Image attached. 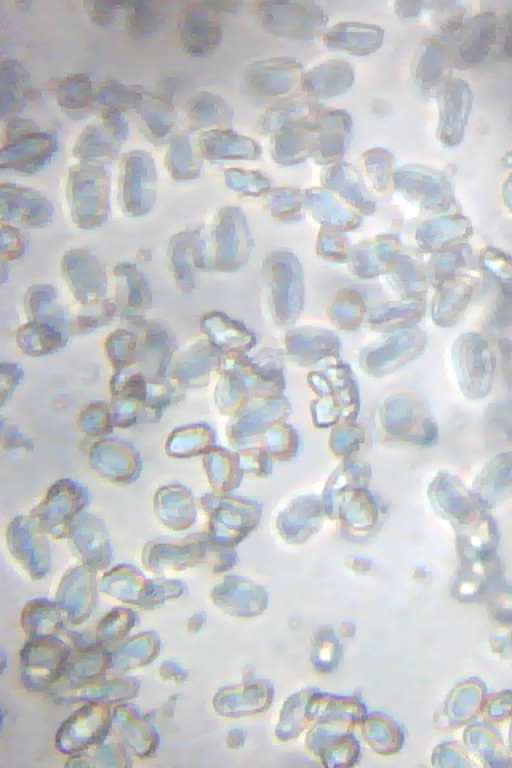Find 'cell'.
I'll return each mask as SVG.
<instances>
[{
    "label": "cell",
    "mask_w": 512,
    "mask_h": 768,
    "mask_svg": "<svg viewBox=\"0 0 512 768\" xmlns=\"http://www.w3.org/2000/svg\"><path fill=\"white\" fill-rule=\"evenodd\" d=\"M51 203L37 191L15 183L1 184L3 219L26 227H41L52 220Z\"/></svg>",
    "instance_id": "ba28073f"
},
{
    "label": "cell",
    "mask_w": 512,
    "mask_h": 768,
    "mask_svg": "<svg viewBox=\"0 0 512 768\" xmlns=\"http://www.w3.org/2000/svg\"><path fill=\"white\" fill-rule=\"evenodd\" d=\"M152 99L153 101L148 103L150 105L143 109L141 117L149 133L157 139H163L173 127L171 96H168L167 92L157 93Z\"/></svg>",
    "instance_id": "ffe728a7"
},
{
    "label": "cell",
    "mask_w": 512,
    "mask_h": 768,
    "mask_svg": "<svg viewBox=\"0 0 512 768\" xmlns=\"http://www.w3.org/2000/svg\"><path fill=\"white\" fill-rule=\"evenodd\" d=\"M57 150L53 133L34 121L14 118L4 129L0 165L2 170L30 175L45 168Z\"/></svg>",
    "instance_id": "6da1fadb"
},
{
    "label": "cell",
    "mask_w": 512,
    "mask_h": 768,
    "mask_svg": "<svg viewBox=\"0 0 512 768\" xmlns=\"http://www.w3.org/2000/svg\"><path fill=\"white\" fill-rule=\"evenodd\" d=\"M503 198L506 205L512 212V172L503 185Z\"/></svg>",
    "instance_id": "4316f807"
},
{
    "label": "cell",
    "mask_w": 512,
    "mask_h": 768,
    "mask_svg": "<svg viewBox=\"0 0 512 768\" xmlns=\"http://www.w3.org/2000/svg\"><path fill=\"white\" fill-rule=\"evenodd\" d=\"M506 24L503 34V49L512 59V11L506 15Z\"/></svg>",
    "instance_id": "484cf974"
},
{
    "label": "cell",
    "mask_w": 512,
    "mask_h": 768,
    "mask_svg": "<svg viewBox=\"0 0 512 768\" xmlns=\"http://www.w3.org/2000/svg\"><path fill=\"white\" fill-rule=\"evenodd\" d=\"M510 284H512V281H511V283H510Z\"/></svg>",
    "instance_id": "83f0119b"
},
{
    "label": "cell",
    "mask_w": 512,
    "mask_h": 768,
    "mask_svg": "<svg viewBox=\"0 0 512 768\" xmlns=\"http://www.w3.org/2000/svg\"><path fill=\"white\" fill-rule=\"evenodd\" d=\"M86 10L92 21L98 25H110L116 17L117 9L122 3L94 1L85 2Z\"/></svg>",
    "instance_id": "d4e9b609"
},
{
    "label": "cell",
    "mask_w": 512,
    "mask_h": 768,
    "mask_svg": "<svg viewBox=\"0 0 512 768\" xmlns=\"http://www.w3.org/2000/svg\"><path fill=\"white\" fill-rule=\"evenodd\" d=\"M467 246L459 244L453 246L451 250L444 251L436 261L437 273L440 274L441 282L453 279L455 271L464 266L466 262Z\"/></svg>",
    "instance_id": "603a6c76"
},
{
    "label": "cell",
    "mask_w": 512,
    "mask_h": 768,
    "mask_svg": "<svg viewBox=\"0 0 512 768\" xmlns=\"http://www.w3.org/2000/svg\"><path fill=\"white\" fill-rule=\"evenodd\" d=\"M409 178L415 195H418L427 209L446 212L456 204L454 189L445 176L418 171L413 172Z\"/></svg>",
    "instance_id": "5bb4252c"
},
{
    "label": "cell",
    "mask_w": 512,
    "mask_h": 768,
    "mask_svg": "<svg viewBox=\"0 0 512 768\" xmlns=\"http://www.w3.org/2000/svg\"><path fill=\"white\" fill-rule=\"evenodd\" d=\"M444 5L443 8H438L436 13L437 25L442 32L451 33L462 25L465 10L456 2H444Z\"/></svg>",
    "instance_id": "cb8c5ba5"
},
{
    "label": "cell",
    "mask_w": 512,
    "mask_h": 768,
    "mask_svg": "<svg viewBox=\"0 0 512 768\" xmlns=\"http://www.w3.org/2000/svg\"><path fill=\"white\" fill-rule=\"evenodd\" d=\"M473 294V287L462 279L440 282L432 305V317L440 327L455 325L466 311Z\"/></svg>",
    "instance_id": "7c38bea8"
},
{
    "label": "cell",
    "mask_w": 512,
    "mask_h": 768,
    "mask_svg": "<svg viewBox=\"0 0 512 768\" xmlns=\"http://www.w3.org/2000/svg\"><path fill=\"white\" fill-rule=\"evenodd\" d=\"M95 101L117 110L137 109L144 103V90L138 86H127L115 79H108L98 87Z\"/></svg>",
    "instance_id": "d6986e66"
},
{
    "label": "cell",
    "mask_w": 512,
    "mask_h": 768,
    "mask_svg": "<svg viewBox=\"0 0 512 768\" xmlns=\"http://www.w3.org/2000/svg\"><path fill=\"white\" fill-rule=\"evenodd\" d=\"M165 164L174 179H192L199 174L201 163L193 154L188 135H177L166 154Z\"/></svg>",
    "instance_id": "ac0fdd59"
},
{
    "label": "cell",
    "mask_w": 512,
    "mask_h": 768,
    "mask_svg": "<svg viewBox=\"0 0 512 768\" xmlns=\"http://www.w3.org/2000/svg\"><path fill=\"white\" fill-rule=\"evenodd\" d=\"M123 142L103 121L92 123L79 135L73 154L81 162L102 166L118 156Z\"/></svg>",
    "instance_id": "8fae6325"
},
{
    "label": "cell",
    "mask_w": 512,
    "mask_h": 768,
    "mask_svg": "<svg viewBox=\"0 0 512 768\" xmlns=\"http://www.w3.org/2000/svg\"><path fill=\"white\" fill-rule=\"evenodd\" d=\"M497 37V18L484 12L469 19L459 37L458 55L470 65L481 63L489 54Z\"/></svg>",
    "instance_id": "30bf717a"
},
{
    "label": "cell",
    "mask_w": 512,
    "mask_h": 768,
    "mask_svg": "<svg viewBox=\"0 0 512 768\" xmlns=\"http://www.w3.org/2000/svg\"><path fill=\"white\" fill-rule=\"evenodd\" d=\"M471 492L487 510L509 499L512 496V451L492 456L475 477Z\"/></svg>",
    "instance_id": "9c48e42d"
},
{
    "label": "cell",
    "mask_w": 512,
    "mask_h": 768,
    "mask_svg": "<svg viewBox=\"0 0 512 768\" xmlns=\"http://www.w3.org/2000/svg\"><path fill=\"white\" fill-rule=\"evenodd\" d=\"M178 28L182 45L192 56L209 54L221 39L217 14L208 3H190L183 8Z\"/></svg>",
    "instance_id": "52a82bcc"
},
{
    "label": "cell",
    "mask_w": 512,
    "mask_h": 768,
    "mask_svg": "<svg viewBox=\"0 0 512 768\" xmlns=\"http://www.w3.org/2000/svg\"><path fill=\"white\" fill-rule=\"evenodd\" d=\"M483 266L503 282L512 281V257L503 251L487 247L481 258Z\"/></svg>",
    "instance_id": "7402d4cb"
},
{
    "label": "cell",
    "mask_w": 512,
    "mask_h": 768,
    "mask_svg": "<svg viewBox=\"0 0 512 768\" xmlns=\"http://www.w3.org/2000/svg\"><path fill=\"white\" fill-rule=\"evenodd\" d=\"M437 138L446 148L461 144L472 111L473 93L468 83L457 77L446 78L438 93Z\"/></svg>",
    "instance_id": "8992f818"
},
{
    "label": "cell",
    "mask_w": 512,
    "mask_h": 768,
    "mask_svg": "<svg viewBox=\"0 0 512 768\" xmlns=\"http://www.w3.org/2000/svg\"><path fill=\"white\" fill-rule=\"evenodd\" d=\"M429 498L435 511L458 531L472 528L489 515L467 489L462 480L448 471L439 472L429 487Z\"/></svg>",
    "instance_id": "277c9868"
},
{
    "label": "cell",
    "mask_w": 512,
    "mask_h": 768,
    "mask_svg": "<svg viewBox=\"0 0 512 768\" xmlns=\"http://www.w3.org/2000/svg\"><path fill=\"white\" fill-rule=\"evenodd\" d=\"M453 58L451 46L440 39L430 41L423 52L417 69L422 86L431 89L443 82L442 76Z\"/></svg>",
    "instance_id": "2e32d148"
},
{
    "label": "cell",
    "mask_w": 512,
    "mask_h": 768,
    "mask_svg": "<svg viewBox=\"0 0 512 768\" xmlns=\"http://www.w3.org/2000/svg\"><path fill=\"white\" fill-rule=\"evenodd\" d=\"M109 177L101 165L80 162L70 168L67 198L76 224L92 228L103 223L109 210Z\"/></svg>",
    "instance_id": "3957f363"
},
{
    "label": "cell",
    "mask_w": 512,
    "mask_h": 768,
    "mask_svg": "<svg viewBox=\"0 0 512 768\" xmlns=\"http://www.w3.org/2000/svg\"><path fill=\"white\" fill-rule=\"evenodd\" d=\"M127 9L126 28L135 37H145L156 31L160 24V13L148 2L124 3Z\"/></svg>",
    "instance_id": "44dd1931"
},
{
    "label": "cell",
    "mask_w": 512,
    "mask_h": 768,
    "mask_svg": "<svg viewBox=\"0 0 512 768\" xmlns=\"http://www.w3.org/2000/svg\"><path fill=\"white\" fill-rule=\"evenodd\" d=\"M157 174L153 157L145 150L125 154L119 175L122 209L131 216L145 215L154 205Z\"/></svg>",
    "instance_id": "5b68a950"
},
{
    "label": "cell",
    "mask_w": 512,
    "mask_h": 768,
    "mask_svg": "<svg viewBox=\"0 0 512 768\" xmlns=\"http://www.w3.org/2000/svg\"><path fill=\"white\" fill-rule=\"evenodd\" d=\"M473 234L470 220L462 214L436 217L422 226L419 240L428 249H447L459 245Z\"/></svg>",
    "instance_id": "4fadbf2b"
},
{
    "label": "cell",
    "mask_w": 512,
    "mask_h": 768,
    "mask_svg": "<svg viewBox=\"0 0 512 768\" xmlns=\"http://www.w3.org/2000/svg\"><path fill=\"white\" fill-rule=\"evenodd\" d=\"M28 92V75L15 60L1 61V114L15 113L25 104Z\"/></svg>",
    "instance_id": "9a60e30c"
},
{
    "label": "cell",
    "mask_w": 512,
    "mask_h": 768,
    "mask_svg": "<svg viewBox=\"0 0 512 768\" xmlns=\"http://www.w3.org/2000/svg\"><path fill=\"white\" fill-rule=\"evenodd\" d=\"M451 360L459 388L466 398L478 400L491 392L496 359L481 334L466 331L458 335L451 347Z\"/></svg>",
    "instance_id": "7a4b0ae2"
},
{
    "label": "cell",
    "mask_w": 512,
    "mask_h": 768,
    "mask_svg": "<svg viewBox=\"0 0 512 768\" xmlns=\"http://www.w3.org/2000/svg\"><path fill=\"white\" fill-rule=\"evenodd\" d=\"M58 104L70 113H83L95 100L89 77L74 74L62 79L56 89Z\"/></svg>",
    "instance_id": "e0dca14e"
}]
</instances>
